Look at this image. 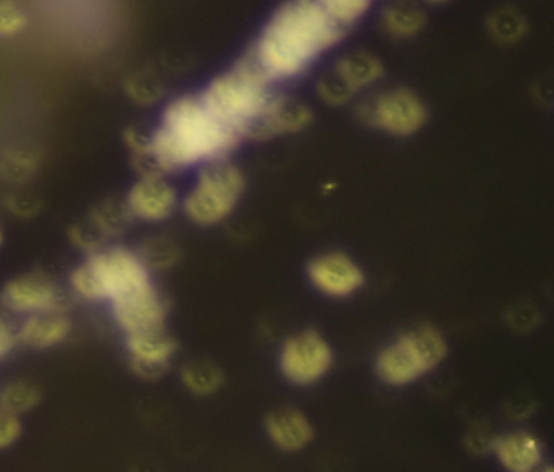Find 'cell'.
<instances>
[{
  "instance_id": "1",
  "label": "cell",
  "mask_w": 554,
  "mask_h": 472,
  "mask_svg": "<svg viewBox=\"0 0 554 472\" xmlns=\"http://www.w3.org/2000/svg\"><path fill=\"white\" fill-rule=\"evenodd\" d=\"M343 28L317 0H288L267 23L249 56L270 80L296 77L335 46Z\"/></svg>"
},
{
  "instance_id": "2",
  "label": "cell",
  "mask_w": 554,
  "mask_h": 472,
  "mask_svg": "<svg viewBox=\"0 0 554 472\" xmlns=\"http://www.w3.org/2000/svg\"><path fill=\"white\" fill-rule=\"evenodd\" d=\"M239 134L210 113L201 97H181L166 107L160 128L145 150L161 171H179L223 160Z\"/></svg>"
},
{
  "instance_id": "3",
  "label": "cell",
  "mask_w": 554,
  "mask_h": 472,
  "mask_svg": "<svg viewBox=\"0 0 554 472\" xmlns=\"http://www.w3.org/2000/svg\"><path fill=\"white\" fill-rule=\"evenodd\" d=\"M270 83L272 80L264 70L248 56L233 70L211 81L201 99L210 113L233 128L241 138H256L274 101Z\"/></svg>"
},
{
  "instance_id": "4",
  "label": "cell",
  "mask_w": 554,
  "mask_h": 472,
  "mask_svg": "<svg viewBox=\"0 0 554 472\" xmlns=\"http://www.w3.org/2000/svg\"><path fill=\"white\" fill-rule=\"evenodd\" d=\"M447 349L439 329L419 325L379 353L376 372L387 384L405 386L437 367L446 359Z\"/></svg>"
},
{
  "instance_id": "5",
  "label": "cell",
  "mask_w": 554,
  "mask_h": 472,
  "mask_svg": "<svg viewBox=\"0 0 554 472\" xmlns=\"http://www.w3.org/2000/svg\"><path fill=\"white\" fill-rule=\"evenodd\" d=\"M150 282L145 260L126 248L91 256L72 274V288L83 299L105 301L127 294Z\"/></svg>"
},
{
  "instance_id": "6",
  "label": "cell",
  "mask_w": 554,
  "mask_h": 472,
  "mask_svg": "<svg viewBox=\"0 0 554 472\" xmlns=\"http://www.w3.org/2000/svg\"><path fill=\"white\" fill-rule=\"evenodd\" d=\"M242 192L241 171L228 161H213L202 171L195 189L185 199V213L197 225H218L233 213Z\"/></svg>"
},
{
  "instance_id": "7",
  "label": "cell",
  "mask_w": 554,
  "mask_h": 472,
  "mask_svg": "<svg viewBox=\"0 0 554 472\" xmlns=\"http://www.w3.org/2000/svg\"><path fill=\"white\" fill-rule=\"evenodd\" d=\"M332 366V347L313 329L289 337L281 347V372L291 384H315L329 374Z\"/></svg>"
},
{
  "instance_id": "8",
  "label": "cell",
  "mask_w": 554,
  "mask_h": 472,
  "mask_svg": "<svg viewBox=\"0 0 554 472\" xmlns=\"http://www.w3.org/2000/svg\"><path fill=\"white\" fill-rule=\"evenodd\" d=\"M364 117L386 134L408 136L425 125L427 111L415 93L408 89H390L364 107Z\"/></svg>"
},
{
  "instance_id": "9",
  "label": "cell",
  "mask_w": 554,
  "mask_h": 472,
  "mask_svg": "<svg viewBox=\"0 0 554 472\" xmlns=\"http://www.w3.org/2000/svg\"><path fill=\"white\" fill-rule=\"evenodd\" d=\"M113 310L119 327L127 335L163 329L166 317L164 302L150 282L114 299Z\"/></svg>"
},
{
  "instance_id": "10",
  "label": "cell",
  "mask_w": 554,
  "mask_h": 472,
  "mask_svg": "<svg viewBox=\"0 0 554 472\" xmlns=\"http://www.w3.org/2000/svg\"><path fill=\"white\" fill-rule=\"evenodd\" d=\"M307 274L314 286L330 297L352 296L364 282L362 268L350 256L338 252L314 258Z\"/></svg>"
},
{
  "instance_id": "11",
  "label": "cell",
  "mask_w": 554,
  "mask_h": 472,
  "mask_svg": "<svg viewBox=\"0 0 554 472\" xmlns=\"http://www.w3.org/2000/svg\"><path fill=\"white\" fill-rule=\"evenodd\" d=\"M2 304L16 313L56 312L61 296L56 286L44 276L28 274L10 281L2 291Z\"/></svg>"
},
{
  "instance_id": "12",
  "label": "cell",
  "mask_w": 554,
  "mask_h": 472,
  "mask_svg": "<svg viewBox=\"0 0 554 472\" xmlns=\"http://www.w3.org/2000/svg\"><path fill=\"white\" fill-rule=\"evenodd\" d=\"M382 75V65L378 59L368 52H354L346 56L335 67L333 81L324 83V93H330L329 101L340 103L356 93L358 89L366 88L379 80Z\"/></svg>"
},
{
  "instance_id": "13",
  "label": "cell",
  "mask_w": 554,
  "mask_h": 472,
  "mask_svg": "<svg viewBox=\"0 0 554 472\" xmlns=\"http://www.w3.org/2000/svg\"><path fill=\"white\" fill-rule=\"evenodd\" d=\"M176 190L158 174L146 176L132 187L127 209L134 217L150 223L163 221L176 208Z\"/></svg>"
},
{
  "instance_id": "14",
  "label": "cell",
  "mask_w": 554,
  "mask_h": 472,
  "mask_svg": "<svg viewBox=\"0 0 554 472\" xmlns=\"http://www.w3.org/2000/svg\"><path fill=\"white\" fill-rule=\"evenodd\" d=\"M127 349L140 375L158 376L176 353V343L164 329H150L129 335Z\"/></svg>"
},
{
  "instance_id": "15",
  "label": "cell",
  "mask_w": 554,
  "mask_h": 472,
  "mask_svg": "<svg viewBox=\"0 0 554 472\" xmlns=\"http://www.w3.org/2000/svg\"><path fill=\"white\" fill-rule=\"evenodd\" d=\"M266 429L275 447L288 453L305 449L313 441V424L297 409L283 408L270 412Z\"/></svg>"
},
{
  "instance_id": "16",
  "label": "cell",
  "mask_w": 554,
  "mask_h": 472,
  "mask_svg": "<svg viewBox=\"0 0 554 472\" xmlns=\"http://www.w3.org/2000/svg\"><path fill=\"white\" fill-rule=\"evenodd\" d=\"M499 463L511 472L535 471L543 461L541 441L531 433L517 432L494 441Z\"/></svg>"
},
{
  "instance_id": "17",
  "label": "cell",
  "mask_w": 554,
  "mask_h": 472,
  "mask_svg": "<svg viewBox=\"0 0 554 472\" xmlns=\"http://www.w3.org/2000/svg\"><path fill=\"white\" fill-rule=\"evenodd\" d=\"M311 119V111L305 105L288 97H275L258 127L256 138H270L281 134L299 132L309 125Z\"/></svg>"
},
{
  "instance_id": "18",
  "label": "cell",
  "mask_w": 554,
  "mask_h": 472,
  "mask_svg": "<svg viewBox=\"0 0 554 472\" xmlns=\"http://www.w3.org/2000/svg\"><path fill=\"white\" fill-rule=\"evenodd\" d=\"M70 333V321L57 312L33 313L16 335L23 345L46 349L62 343Z\"/></svg>"
},
{
  "instance_id": "19",
  "label": "cell",
  "mask_w": 554,
  "mask_h": 472,
  "mask_svg": "<svg viewBox=\"0 0 554 472\" xmlns=\"http://www.w3.org/2000/svg\"><path fill=\"white\" fill-rule=\"evenodd\" d=\"M423 12L410 2H397L382 16L384 28L397 38H410L425 26Z\"/></svg>"
},
{
  "instance_id": "20",
  "label": "cell",
  "mask_w": 554,
  "mask_h": 472,
  "mask_svg": "<svg viewBox=\"0 0 554 472\" xmlns=\"http://www.w3.org/2000/svg\"><path fill=\"white\" fill-rule=\"evenodd\" d=\"M183 382L192 393L210 394L223 384V375L218 367L207 362H193L183 370Z\"/></svg>"
},
{
  "instance_id": "21",
  "label": "cell",
  "mask_w": 554,
  "mask_h": 472,
  "mask_svg": "<svg viewBox=\"0 0 554 472\" xmlns=\"http://www.w3.org/2000/svg\"><path fill=\"white\" fill-rule=\"evenodd\" d=\"M40 400V392L33 384L16 382L8 384L0 393V408L20 416L23 412L32 411Z\"/></svg>"
},
{
  "instance_id": "22",
  "label": "cell",
  "mask_w": 554,
  "mask_h": 472,
  "mask_svg": "<svg viewBox=\"0 0 554 472\" xmlns=\"http://www.w3.org/2000/svg\"><path fill=\"white\" fill-rule=\"evenodd\" d=\"M324 12L342 28L360 20L370 10L372 0H317Z\"/></svg>"
},
{
  "instance_id": "23",
  "label": "cell",
  "mask_w": 554,
  "mask_h": 472,
  "mask_svg": "<svg viewBox=\"0 0 554 472\" xmlns=\"http://www.w3.org/2000/svg\"><path fill=\"white\" fill-rule=\"evenodd\" d=\"M26 24V18L10 0H0V34L12 36L22 32Z\"/></svg>"
},
{
  "instance_id": "24",
  "label": "cell",
  "mask_w": 554,
  "mask_h": 472,
  "mask_svg": "<svg viewBox=\"0 0 554 472\" xmlns=\"http://www.w3.org/2000/svg\"><path fill=\"white\" fill-rule=\"evenodd\" d=\"M22 433V422L16 414L0 408V449L14 445Z\"/></svg>"
},
{
  "instance_id": "25",
  "label": "cell",
  "mask_w": 554,
  "mask_h": 472,
  "mask_svg": "<svg viewBox=\"0 0 554 472\" xmlns=\"http://www.w3.org/2000/svg\"><path fill=\"white\" fill-rule=\"evenodd\" d=\"M15 341L16 335L14 333V329L4 317H0V359L4 356H7L8 351L15 345Z\"/></svg>"
},
{
  "instance_id": "26",
  "label": "cell",
  "mask_w": 554,
  "mask_h": 472,
  "mask_svg": "<svg viewBox=\"0 0 554 472\" xmlns=\"http://www.w3.org/2000/svg\"><path fill=\"white\" fill-rule=\"evenodd\" d=\"M426 2H431V4H441V2H447V0H426Z\"/></svg>"
},
{
  "instance_id": "27",
  "label": "cell",
  "mask_w": 554,
  "mask_h": 472,
  "mask_svg": "<svg viewBox=\"0 0 554 472\" xmlns=\"http://www.w3.org/2000/svg\"><path fill=\"white\" fill-rule=\"evenodd\" d=\"M2 239H4V237H2V231H0V244H2Z\"/></svg>"
}]
</instances>
